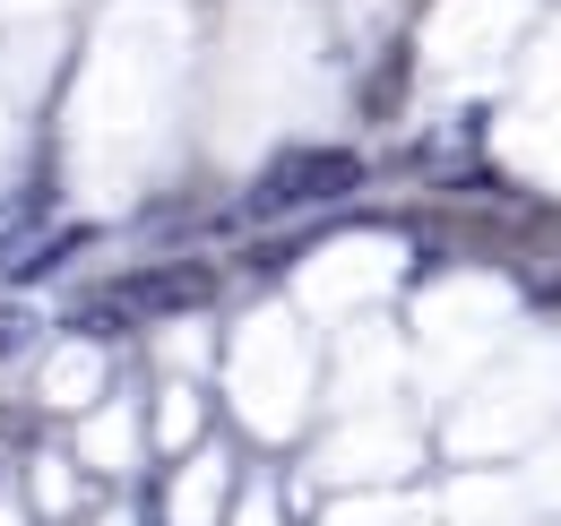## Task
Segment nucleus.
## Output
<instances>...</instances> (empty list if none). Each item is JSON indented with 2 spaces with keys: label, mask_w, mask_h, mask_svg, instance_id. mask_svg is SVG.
Wrapping results in <instances>:
<instances>
[{
  "label": "nucleus",
  "mask_w": 561,
  "mask_h": 526,
  "mask_svg": "<svg viewBox=\"0 0 561 526\" xmlns=\"http://www.w3.org/2000/svg\"><path fill=\"white\" fill-rule=\"evenodd\" d=\"M44 345V320L26 311V302H0V363H18V354H35Z\"/></svg>",
  "instance_id": "nucleus-4"
},
{
  "label": "nucleus",
  "mask_w": 561,
  "mask_h": 526,
  "mask_svg": "<svg viewBox=\"0 0 561 526\" xmlns=\"http://www.w3.org/2000/svg\"><path fill=\"white\" fill-rule=\"evenodd\" d=\"M363 191V156L346 147H285L277 164L242 191V225H268V216H294V207H329V198H354Z\"/></svg>",
  "instance_id": "nucleus-2"
},
{
  "label": "nucleus",
  "mask_w": 561,
  "mask_h": 526,
  "mask_svg": "<svg viewBox=\"0 0 561 526\" xmlns=\"http://www.w3.org/2000/svg\"><path fill=\"white\" fill-rule=\"evenodd\" d=\"M87 242H95V225H61V233H35L26 251H9V267H0V276L35 285V276H53V267L70 260V251H87Z\"/></svg>",
  "instance_id": "nucleus-3"
},
{
  "label": "nucleus",
  "mask_w": 561,
  "mask_h": 526,
  "mask_svg": "<svg viewBox=\"0 0 561 526\" xmlns=\"http://www.w3.org/2000/svg\"><path fill=\"white\" fill-rule=\"evenodd\" d=\"M208 302H216V267L164 260V267H130V276H113L95 302H78V311H70V329L122 336V329H139V320H182V311H208Z\"/></svg>",
  "instance_id": "nucleus-1"
},
{
  "label": "nucleus",
  "mask_w": 561,
  "mask_h": 526,
  "mask_svg": "<svg viewBox=\"0 0 561 526\" xmlns=\"http://www.w3.org/2000/svg\"><path fill=\"white\" fill-rule=\"evenodd\" d=\"M527 285H536V294H545V302H553V311H561V267H536Z\"/></svg>",
  "instance_id": "nucleus-5"
}]
</instances>
